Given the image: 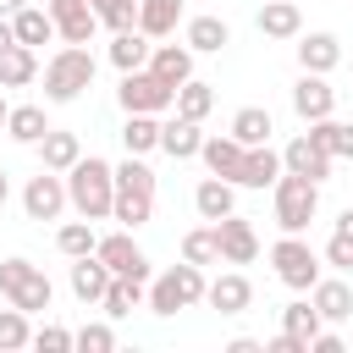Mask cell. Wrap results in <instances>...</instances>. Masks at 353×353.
I'll return each instance as SVG.
<instances>
[{
  "mask_svg": "<svg viewBox=\"0 0 353 353\" xmlns=\"http://www.w3.org/2000/svg\"><path fill=\"white\" fill-rule=\"evenodd\" d=\"M110 199H116V165L99 154H77V165L66 171V204L83 221H110Z\"/></svg>",
  "mask_w": 353,
  "mask_h": 353,
  "instance_id": "6da1fadb",
  "label": "cell"
},
{
  "mask_svg": "<svg viewBox=\"0 0 353 353\" xmlns=\"http://www.w3.org/2000/svg\"><path fill=\"white\" fill-rule=\"evenodd\" d=\"M154 215V171L143 165V154H127L116 165V199H110V221H121L127 232L149 226Z\"/></svg>",
  "mask_w": 353,
  "mask_h": 353,
  "instance_id": "7a4b0ae2",
  "label": "cell"
},
{
  "mask_svg": "<svg viewBox=\"0 0 353 353\" xmlns=\"http://www.w3.org/2000/svg\"><path fill=\"white\" fill-rule=\"evenodd\" d=\"M149 314H176V309H193L204 303V265H171L160 276H149V292H143Z\"/></svg>",
  "mask_w": 353,
  "mask_h": 353,
  "instance_id": "3957f363",
  "label": "cell"
},
{
  "mask_svg": "<svg viewBox=\"0 0 353 353\" xmlns=\"http://www.w3.org/2000/svg\"><path fill=\"white\" fill-rule=\"evenodd\" d=\"M0 298L17 303L22 314H44L50 298H55V287H50V276H44L33 259L11 254V259H0Z\"/></svg>",
  "mask_w": 353,
  "mask_h": 353,
  "instance_id": "277c9868",
  "label": "cell"
},
{
  "mask_svg": "<svg viewBox=\"0 0 353 353\" xmlns=\"http://www.w3.org/2000/svg\"><path fill=\"white\" fill-rule=\"evenodd\" d=\"M88 83H94V55H88L83 44H61V50L44 61V99H50V105L77 99Z\"/></svg>",
  "mask_w": 353,
  "mask_h": 353,
  "instance_id": "5b68a950",
  "label": "cell"
},
{
  "mask_svg": "<svg viewBox=\"0 0 353 353\" xmlns=\"http://www.w3.org/2000/svg\"><path fill=\"white\" fill-rule=\"evenodd\" d=\"M270 193H276V226L281 232H303L314 221V210H320V182H309V176L281 171Z\"/></svg>",
  "mask_w": 353,
  "mask_h": 353,
  "instance_id": "8992f818",
  "label": "cell"
},
{
  "mask_svg": "<svg viewBox=\"0 0 353 353\" xmlns=\"http://www.w3.org/2000/svg\"><path fill=\"white\" fill-rule=\"evenodd\" d=\"M270 265H276L281 287H292V292H309L320 281V254L303 243V232H281V243L270 248Z\"/></svg>",
  "mask_w": 353,
  "mask_h": 353,
  "instance_id": "52a82bcc",
  "label": "cell"
},
{
  "mask_svg": "<svg viewBox=\"0 0 353 353\" xmlns=\"http://www.w3.org/2000/svg\"><path fill=\"white\" fill-rule=\"evenodd\" d=\"M116 99H121V110H127V116H132V110L160 116V110H171V105H176V88H171V83H160L149 66H138V72H121Z\"/></svg>",
  "mask_w": 353,
  "mask_h": 353,
  "instance_id": "ba28073f",
  "label": "cell"
},
{
  "mask_svg": "<svg viewBox=\"0 0 353 353\" xmlns=\"http://www.w3.org/2000/svg\"><path fill=\"white\" fill-rule=\"evenodd\" d=\"M94 254L105 259V270H110V276H132V281H149V276H154V270H149V254L132 243V232H127V226H121V232H110V237H99V243H94Z\"/></svg>",
  "mask_w": 353,
  "mask_h": 353,
  "instance_id": "9c48e42d",
  "label": "cell"
},
{
  "mask_svg": "<svg viewBox=\"0 0 353 353\" xmlns=\"http://www.w3.org/2000/svg\"><path fill=\"white\" fill-rule=\"evenodd\" d=\"M22 210H28V221H61V210H66V176L39 165V176H28V188H22Z\"/></svg>",
  "mask_w": 353,
  "mask_h": 353,
  "instance_id": "30bf717a",
  "label": "cell"
},
{
  "mask_svg": "<svg viewBox=\"0 0 353 353\" xmlns=\"http://www.w3.org/2000/svg\"><path fill=\"white\" fill-rule=\"evenodd\" d=\"M50 22H55L61 44H88L94 28H99V11L88 0H50Z\"/></svg>",
  "mask_w": 353,
  "mask_h": 353,
  "instance_id": "8fae6325",
  "label": "cell"
},
{
  "mask_svg": "<svg viewBox=\"0 0 353 353\" xmlns=\"http://www.w3.org/2000/svg\"><path fill=\"white\" fill-rule=\"evenodd\" d=\"M215 237H221V259H226V265H254V259H259V232H254V221H243L237 210L215 221Z\"/></svg>",
  "mask_w": 353,
  "mask_h": 353,
  "instance_id": "7c38bea8",
  "label": "cell"
},
{
  "mask_svg": "<svg viewBox=\"0 0 353 353\" xmlns=\"http://www.w3.org/2000/svg\"><path fill=\"white\" fill-rule=\"evenodd\" d=\"M292 110H298V121H320L336 110V88L325 83V72H303L292 83Z\"/></svg>",
  "mask_w": 353,
  "mask_h": 353,
  "instance_id": "4fadbf2b",
  "label": "cell"
},
{
  "mask_svg": "<svg viewBox=\"0 0 353 353\" xmlns=\"http://www.w3.org/2000/svg\"><path fill=\"white\" fill-rule=\"evenodd\" d=\"M281 171H292V176H309V182H325L331 176V154L309 138V132H298L287 149H281Z\"/></svg>",
  "mask_w": 353,
  "mask_h": 353,
  "instance_id": "5bb4252c",
  "label": "cell"
},
{
  "mask_svg": "<svg viewBox=\"0 0 353 353\" xmlns=\"http://www.w3.org/2000/svg\"><path fill=\"white\" fill-rule=\"evenodd\" d=\"M204 303L221 309V314H243V309L254 303V287H248L243 270H221L215 281H204Z\"/></svg>",
  "mask_w": 353,
  "mask_h": 353,
  "instance_id": "9a60e30c",
  "label": "cell"
},
{
  "mask_svg": "<svg viewBox=\"0 0 353 353\" xmlns=\"http://www.w3.org/2000/svg\"><path fill=\"white\" fill-rule=\"evenodd\" d=\"M309 303L320 309V320H325V325H336V320H347V314H353V287H347L342 276H320V281L309 287Z\"/></svg>",
  "mask_w": 353,
  "mask_h": 353,
  "instance_id": "2e32d148",
  "label": "cell"
},
{
  "mask_svg": "<svg viewBox=\"0 0 353 353\" xmlns=\"http://www.w3.org/2000/svg\"><path fill=\"white\" fill-rule=\"evenodd\" d=\"M199 160L210 165V176L237 182V171H243V143H237L232 132H215V138H204V143H199Z\"/></svg>",
  "mask_w": 353,
  "mask_h": 353,
  "instance_id": "e0dca14e",
  "label": "cell"
},
{
  "mask_svg": "<svg viewBox=\"0 0 353 353\" xmlns=\"http://www.w3.org/2000/svg\"><path fill=\"white\" fill-rule=\"evenodd\" d=\"M276 176H281V154H276L270 143H254V149H243L237 188H276Z\"/></svg>",
  "mask_w": 353,
  "mask_h": 353,
  "instance_id": "ac0fdd59",
  "label": "cell"
},
{
  "mask_svg": "<svg viewBox=\"0 0 353 353\" xmlns=\"http://www.w3.org/2000/svg\"><path fill=\"white\" fill-rule=\"evenodd\" d=\"M193 210H199L204 221L232 215V210H237V182H226V176H204V182L193 188Z\"/></svg>",
  "mask_w": 353,
  "mask_h": 353,
  "instance_id": "d6986e66",
  "label": "cell"
},
{
  "mask_svg": "<svg viewBox=\"0 0 353 353\" xmlns=\"http://www.w3.org/2000/svg\"><path fill=\"white\" fill-rule=\"evenodd\" d=\"M259 33H265V39H298V33H303L298 0H265V6H259Z\"/></svg>",
  "mask_w": 353,
  "mask_h": 353,
  "instance_id": "ffe728a7",
  "label": "cell"
},
{
  "mask_svg": "<svg viewBox=\"0 0 353 353\" xmlns=\"http://www.w3.org/2000/svg\"><path fill=\"white\" fill-rule=\"evenodd\" d=\"M342 61V39L336 33H298V66L303 72H331Z\"/></svg>",
  "mask_w": 353,
  "mask_h": 353,
  "instance_id": "44dd1931",
  "label": "cell"
},
{
  "mask_svg": "<svg viewBox=\"0 0 353 353\" xmlns=\"http://www.w3.org/2000/svg\"><path fill=\"white\" fill-rule=\"evenodd\" d=\"M149 72L176 88V83L193 77V50H188V44H154V50H149Z\"/></svg>",
  "mask_w": 353,
  "mask_h": 353,
  "instance_id": "7402d4cb",
  "label": "cell"
},
{
  "mask_svg": "<svg viewBox=\"0 0 353 353\" xmlns=\"http://www.w3.org/2000/svg\"><path fill=\"white\" fill-rule=\"evenodd\" d=\"M199 143H204L199 121H188V116H171V121H160V149H165L171 160H199Z\"/></svg>",
  "mask_w": 353,
  "mask_h": 353,
  "instance_id": "603a6c76",
  "label": "cell"
},
{
  "mask_svg": "<svg viewBox=\"0 0 353 353\" xmlns=\"http://www.w3.org/2000/svg\"><path fill=\"white\" fill-rule=\"evenodd\" d=\"M105 287H110V270H105V259H99V254L72 259V292H77V303H99V298H105Z\"/></svg>",
  "mask_w": 353,
  "mask_h": 353,
  "instance_id": "cb8c5ba5",
  "label": "cell"
},
{
  "mask_svg": "<svg viewBox=\"0 0 353 353\" xmlns=\"http://www.w3.org/2000/svg\"><path fill=\"white\" fill-rule=\"evenodd\" d=\"M33 149H39V160H44V171H61V176H66V171L77 165V154H83V143H77V132H55V127H50V132H44V138H39Z\"/></svg>",
  "mask_w": 353,
  "mask_h": 353,
  "instance_id": "d4e9b609",
  "label": "cell"
},
{
  "mask_svg": "<svg viewBox=\"0 0 353 353\" xmlns=\"http://www.w3.org/2000/svg\"><path fill=\"white\" fill-rule=\"evenodd\" d=\"M176 22H182V0H138V33L171 39Z\"/></svg>",
  "mask_w": 353,
  "mask_h": 353,
  "instance_id": "484cf974",
  "label": "cell"
},
{
  "mask_svg": "<svg viewBox=\"0 0 353 353\" xmlns=\"http://www.w3.org/2000/svg\"><path fill=\"white\" fill-rule=\"evenodd\" d=\"M182 44H188L193 55H221V44H232V28H226L221 17H193L188 33H182Z\"/></svg>",
  "mask_w": 353,
  "mask_h": 353,
  "instance_id": "4316f807",
  "label": "cell"
},
{
  "mask_svg": "<svg viewBox=\"0 0 353 353\" xmlns=\"http://www.w3.org/2000/svg\"><path fill=\"white\" fill-rule=\"evenodd\" d=\"M44 132H50L44 105H11V110H6V138H11V143H28V149H33Z\"/></svg>",
  "mask_w": 353,
  "mask_h": 353,
  "instance_id": "83f0119b",
  "label": "cell"
},
{
  "mask_svg": "<svg viewBox=\"0 0 353 353\" xmlns=\"http://www.w3.org/2000/svg\"><path fill=\"white\" fill-rule=\"evenodd\" d=\"M39 77V55L28 44H6L0 50V88H28Z\"/></svg>",
  "mask_w": 353,
  "mask_h": 353,
  "instance_id": "f1b7e54d",
  "label": "cell"
},
{
  "mask_svg": "<svg viewBox=\"0 0 353 353\" xmlns=\"http://www.w3.org/2000/svg\"><path fill=\"white\" fill-rule=\"evenodd\" d=\"M309 138L331 154V160H353V121H336V116H320L309 121Z\"/></svg>",
  "mask_w": 353,
  "mask_h": 353,
  "instance_id": "f546056e",
  "label": "cell"
},
{
  "mask_svg": "<svg viewBox=\"0 0 353 353\" xmlns=\"http://www.w3.org/2000/svg\"><path fill=\"white\" fill-rule=\"evenodd\" d=\"M270 132H276V121H270V110H265V105H243V110L232 116V138H237L243 149L270 143Z\"/></svg>",
  "mask_w": 353,
  "mask_h": 353,
  "instance_id": "4dcf8cb0",
  "label": "cell"
},
{
  "mask_svg": "<svg viewBox=\"0 0 353 353\" xmlns=\"http://www.w3.org/2000/svg\"><path fill=\"white\" fill-rule=\"evenodd\" d=\"M11 33H17V44L39 50V44H50V39H55V22H50V11H39V6H22V11L11 17Z\"/></svg>",
  "mask_w": 353,
  "mask_h": 353,
  "instance_id": "1f68e13d",
  "label": "cell"
},
{
  "mask_svg": "<svg viewBox=\"0 0 353 353\" xmlns=\"http://www.w3.org/2000/svg\"><path fill=\"white\" fill-rule=\"evenodd\" d=\"M149 50H154L149 33H138V28L132 33H116L110 39V66L116 72H138V66H149Z\"/></svg>",
  "mask_w": 353,
  "mask_h": 353,
  "instance_id": "d6a6232c",
  "label": "cell"
},
{
  "mask_svg": "<svg viewBox=\"0 0 353 353\" xmlns=\"http://www.w3.org/2000/svg\"><path fill=\"white\" fill-rule=\"evenodd\" d=\"M138 303H143V281H132V276H110V287H105L99 309H105L110 320H127Z\"/></svg>",
  "mask_w": 353,
  "mask_h": 353,
  "instance_id": "836d02e7",
  "label": "cell"
},
{
  "mask_svg": "<svg viewBox=\"0 0 353 353\" xmlns=\"http://www.w3.org/2000/svg\"><path fill=\"white\" fill-rule=\"evenodd\" d=\"M121 143H127V154H149V149H160V116L132 110L127 127H121Z\"/></svg>",
  "mask_w": 353,
  "mask_h": 353,
  "instance_id": "e575fe53",
  "label": "cell"
},
{
  "mask_svg": "<svg viewBox=\"0 0 353 353\" xmlns=\"http://www.w3.org/2000/svg\"><path fill=\"white\" fill-rule=\"evenodd\" d=\"M210 110H215V88H210V83H199V77L176 83V116H188V121H204Z\"/></svg>",
  "mask_w": 353,
  "mask_h": 353,
  "instance_id": "d590c367",
  "label": "cell"
},
{
  "mask_svg": "<svg viewBox=\"0 0 353 353\" xmlns=\"http://www.w3.org/2000/svg\"><path fill=\"white\" fill-rule=\"evenodd\" d=\"M182 259H188V265H215V259H221V237H215V221H210V226H193V232L182 237Z\"/></svg>",
  "mask_w": 353,
  "mask_h": 353,
  "instance_id": "8d00e7d4",
  "label": "cell"
},
{
  "mask_svg": "<svg viewBox=\"0 0 353 353\" xmlns=\"http://www.w3.org/2000/svg\"><path fill=\"white\" fill-rule=\"evenodd\" d=\"M94 221H66L61 232H55V248L66 254V259H83V254H94Z\"/></svg>",
  "mask_w": 353,
  "mask_h": 353,
  "instance_id": "74e56055",
  "label": "cell"
},
{
  "mask_svg": "<svg viewBox=\"0 0 353 353\" xmlns=\"http://www.w3.org/2000/svg\"><path fill=\"white\" fill-rule=\"evenodd\" d=\"M320 325H325V320H320V309H314L309 298H298V303H287V309H281V331H292V336H303V342H309Z\"/></svg>",
  "mask_w": 353,
  "mask_h": 353,
  "instance_id": "f35d334b",
  "label": "cell"
},
{
  "mask_svg": "<svg viewBox=\"0 0 353 353\" xmlns=\"http://www.w3.org/2000/svg\"><path fill=\"white\" fill-rule=\"evenodd\" d=\"M33 342V325H28V314L11 303V309H0V353H17V347H28Z\"/></svg>",
  "mask_w": 353,
  "mask_h": 353,
  "instance_id": "ab89813d",
  "label": "cell"
},
{
  "mask_svg": "<svg viewBox=\"0 0 353 353\" xmlns=\"http://www.w3.org/2000/svg\"><path fill=\"white\" fill-rule=\"evenodd\" d=\"M99 22H105L110 33H132V28H138V0H105V6H99Z\"/></svg>",
  "mask_w": 353,
  "mask_h": 353,
  "instance_id": "60d3db41",
  "label": "cell"
},
{
  "mask_svg": "<svg viewBox=\"0 0 353 353\" xmlns=\"http://www.w3.org/2000/svg\"><path fill=\"white\" fill-rule=\"evenodd\" d=\"M72 347H83V353H110V347H116V331H110L105 320H94V325H83V331H72Z\"/></svg>",
  "mask_w": 353,
  "mask_h": 353,
  "instance_id": "b9f144b4",
  "label": "cell"
},
{
  "mask_svg": "<svg viewBox=\"0 0 353 353\" xmlns=\"http://www.w3.org/2000/svg\"><path fill=\"white\" fill-rule=\"evenodd\" d=\"M28 347H39V353H66V347H72V331H66V325H39Z\"/></svg>",
  "mask_w": 353,
  "mask_h": 353,
  "instance_id": "7bdbcfd3",
  "label": "cell"
},
{
  "mask_svg": "<svg viewBox=\"0 0 353 353\" xmlns=\"http://www.w3.org/2000/svg\"><path fill=\"white\" fill-rule=\"evenodd\" d=\"M325 265L353 270V237H347V232H331V243H325Z\"/></svg>",
  "mask_w": 353,
  "mask_h": 353,
  "instance_id": "ee69618b",
  "label": "cell"
},
{
  "mask_svg": "<svg viewBox=\"0 0 353 353\" xmlns=\"http://www.w3.org/2000/svg\"><path fill=\"white\" fill-rule=\"evenodd\" d=\"M265 353H309V342H303V336H292V331H281V336H270V342H265Z\"/></svg>",
  "mask_w": 353,
  "mask_h": 353,
  "instance_id": "f6af8a7d",
  "label": "cell"
},
{
  "mask_svg": "<svg viewBox=\"0 0 353 353\" xmlns=\"http://www.w3.org/2000/svg\"><path fill=\"white\" fill-rule=\"evenodd\" d=\"M226 353H265V342H254V336H232Z\"/></svg>",
  "mask_w": 353,
  "mask_h": 353,
  "instance_id": "bcb514c9",
  "label": "cell"
},
{
  "mask_svg": "<svg viewBox=\"0 0 353 353\" xmlns=\"http://www.w3.org/2000/svg\"><path fill=\"white\" fill-rule=\"evenodd\" d=\"M336 232H347V237H353V204H347V210L336 215Z\"/></svg>",
  "mask_w": 353,
  "mask_h": 353,
  "instance_id": "7dc6e473",
  "label": "cell"
},
{
  "mask_svg": "<svg viewBox=\"0 0 353 353\" xmlns=\"http://www.w3.org/2000/svg\"><path fill=\"white\" fill-rule=\"evenodd\" d=\"M6 44H17V33H11V17H0V50Z\"/></svg>",
  "mask_w": 353,
  "mask_h": 353,
  "instance_id": "c3c4849f",
  "label": "cell"
},
{
  "mask_svg": "<svg viewBox=\"0 0 353 353\" xmlns=\"http://www.w3.org/2000/svg\"><path fill=\"white\" fill-rule=\"evenodd\" d=\"M22 6H28V0H0V17H17Z\"/></svg>",
  "mask_w": 353,
  "mask_h": 353,
  "instance_id": "681fc988",
  "label": "cell"
},
{
  "mask_svg": "<svg viewBox=\"0 0 353 353\" xmlns=\"http://www.w3.org/2000/svg\"><path fill=\"white\" fill-rule=\"evenodd\" d=\"M6 110H11V105H6V88H0V132H6Z\"/></svg>",
  "mask_w": 353,
  "mask_h": 353,
  "instance_id": "f907efd6",
  "label": "cell"
},
{
  "mask_svg": "<svg viewBox=\"0 0 353 353\" xmlns=\"http://www.w3.org/2000/svg\"><path fill=\"white\" fill-rule=\"evenodd\" d=\"M6 193H11V182H6V171H0V204H6Z\"/></svg>",
  "mask_w": 353,
  "mask_h": 353,
  "instance_id": "816d5d0a",
  "label": "cell"
},
{
  "mask_svg": "<svg viewBox=\"0 0 353 353\" xmlns=\"http://www.w3.org/2000/svg\"><path fill=\"white\" fill-rule=\"evenodd\" d=\"M88 6H94V11H99V6H105V0H88Z\"/></svg>",
  "mask_w": 353,
  "mask_h": 353,
  "instance_id": "f5cc1de1",
  "label": "cell"
}]
</instances>
